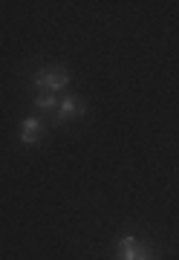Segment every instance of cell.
I'll use <instances>...</instances> for the list:
<instances>
[{
  "mask_svg": "<svg viewBox=\"0 0 179 260\" xmlns=\"http://www.w3.org/2000/svg\"><path fill=\"white\" fill-rule=\"evenodd\" d=\"M35 87H38V93H61L66 84L73 81V75H69V70H64V67H44V70H38L35 73Z\"/></svg>",
  "mask_w": 179,
  "mask_h": 260,
  "instance_id": "6da1fadb",
  "label": "cell"
},
{
  "mask_svg": "<svg viewBox=\"0 0 179 260\" xmlns=\"http://www.w3.org/2000/svg\"><path fill=\"white\" fill-rule=\"evenodd\" d=\"M44 133H47V127H44V121L38 116H26V119L20 121V142L23 145H35Z\"/></svg>",
  "mask_w": 179,
  "mask_h": 260,
  "instance_id": "3957f363",
  "label": "cell"
},
{
  "mask_svg": "<svg viewBox=\"0 0 179 260\" xmlns=\"http://www.w3.org/2000/svg\"><path fill=\"white\" fill-rule=\"evenodd\" d=\"M78 116H84V104H81V99H78V95H66V99H61V104H58V110H55L58 124H66V121L78 119Z\"/></svg>",
  "mask_w": 179,
  "mask_h": 260,
  "instance_id": "7a4b0ae2",
  "label": "cell"
},
{
  "mask_svg": "<svg viewBox=\"0 0 179 260\" xmlns=\"http://www.w3.org/2000/svg\"><path fill=\"white\" fill-rule=\"evenodd\" d=\"M133 260H153L151 246H141V243H139V249H136V257H133Z\"/></svg>",
  "mask_w": 179,
  "mask_h": 260,
  "instance_id": "8992f818",
  "label": "cell"
},
{
  "mask_svg": "<svg viewBox=\"0 0 179 260\" xmlns=\"http://www.w3.org/2000/svg\"><path fill=\"white\" fill-rule=\"evenodd\" d=\"M136 249H139V243L133 234H122V240L116 243V257L119 260H133L136 257Z\"/></svg>",
  "mask_w": 179,
  "mask_h": 260,
  "instance_id": "277c9868",
  "label": "cell"
},
{
  "mask_svg": "<svg viewBox=\"0 0 179 260\" xmlns=\"http://www.w3.org/2000/svg\"><path fill=\"white\" fill-rule=\"evenodd\" d=\"M58 104H61V99H58L55 93H38V95H35V110H38V113L58 110Z\"/></svg>",
  "mask_w": 179,
  "mask_h": 260,
  "instance_id": "5b68a950",
  "label": "cell"
}]
</instances>
